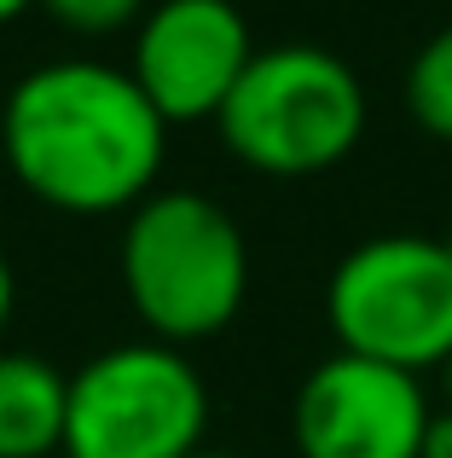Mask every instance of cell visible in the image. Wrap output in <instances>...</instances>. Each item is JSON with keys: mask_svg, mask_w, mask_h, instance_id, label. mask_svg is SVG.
I'll return each mask as SVG.
<instances>
[{"mask_svg": "<svg viewBox=\"0 0 452 458\" xmlns=\"http://www.w3.org/2000/svg\"><path fill=\"white\" fill-rule=\"evenodd\" d=\"M249 58H255V35L232 0H157L134 23L128 76L169 128L215 123Z\"/></svg>", "mask_w": 452, "mask_h": 458, "instance_id": "cell-6", "label": "cell"}, {"mask_svg": "<svg viewBox=\"0 0 452 458\" xmlns=\"http://www.w3.org/2000/svg\"><path fill=\"white\" fill-rule=\"evenodd\" d=\"M0 151L35 203L64 215H134L157 191L169 123L134 76L99 58H58L0 105Z\"/></svg>", "mask_w": 452, "mask_h": 458, "instance_id": "cell-1", "label": "cell"}, {"mask_svg": "<svg viewBox=\"0 0 452 458\" xmlns=\"http://www.w3.org/2000/svg\"><path fill=\"white\" fill-rule=\"evenodd\" d=\"M430 412L435 406L412 371L337 348L296 389L290 436L302 458H418Z\"/></svg>", "mask_w": 452, "mask_h": 458, "instance_id": "cell-7", "label": "cell"}, {"mask_svg": "<svg viewBox=\"0 0 452 458\" xmlns=\"http://www.w3.org/2000/svg\"><path fill=\"white\" fill-rule=\"evenodd\" d=\"M122 291L151 343H209L249 296L244 226L204 191H151L122 226Z\"/></svg>", "mask_w": 452, "mask_h": 458, "instance_id": "cell-2", "label": "cell"}, {"mask_svg": "<svg viewBox=\"0 0 452 458\" xmlns=\"http://www.w3.org/2000/svg\"><path fill=\"white\" fill-rule=\"evenodd\" d=\"M12 302H18V279H12V261L0 256V331H6V319H12Z\"/></svg>", "mask_w": 452, "mask_h": 458, "instance_id": "cell-12", "label": "cell"}, {"mask_svg": "<svg viewBox=\"0 0 452 458\" xmlns=\"http://www.w3.org/2000/svg\"><path fill=\"white\" fill-rule=\"evenodd\" d=\"M215 128L244 168L272 180H307L337 168L365 140V88L331 47H255Z\"/></svg>", "mask_w": 452, "mask_h": 458, "instance_id": "cell-3", "label": "cell"}, {"mask_svg": "<svg viewBox=\"0 0 452 458\" xmlns=\"http://www.w3.org/2000/svg\"><path fill=\"white\" fill-rule=\"evenodd\" d=\"M35 0H0V23H12V18H23Z\"/></svg>", "mask_w": 452, "mask_h": 458, "instance_id": "cell-14", "label": "cell"}, {"mask_svg": "<svg viewBox=\"0 0 452 458\" xmlns=\"http://www.w3.org/2000/svg\"><path fill=\"white\" fill-rule=\"evenodd\" d=\"M35 6L76 35H116L146 18V0H35Z\"/></svg>", "mask_w": 452, "mask_h": 458, "instance_id": "cell-10", "label": "cell"}, {"mask_svg": "<svg viewBox=\"0 0 452 458\" xmlns=\"http://www.w3.org/2000/svg\"><path fill=\"white\" fill-rule=\"evenodd\" d=\"M192 458H238V453H215V447H197Z\"/></svg>", "mask_w": 452, "mask_h": 458, "instance_id": "cell-15", "label": "cell"}, {"mask_svg": "<svg viewBox=\"0 0 452 458\" xmlns=\"http://www.w3.org/2000/svg\"><path fill=\"white\" fill-rule=\"evenodd\" d=\"M435 377H441V406L452 412V354L441 360V371H435Z\"/></svg>", "mask_w": 452, "mask_h": 458, "instance_id": "cell-13", "label": "cell"}, {"mask_svg": "<svg viewBox=\"0 0 452 458\" xmlns=\"http://www.w3.org/2000/svg\"><path fill=\"white\" fill-rule=\"evenodd\" d=\"M406 111L430 140L452 146V23L435 30L430 41L412 53L406 70Z\"/></svg>", "mask_w": 452, "mask_h": 458, "instance_id": "cell-9", "label": "cell"}, {"mask_svg": "<svg viewBox=\"0 0 452 458\" xmlns=\"http://www.w3.org/2000/svg\"><path fill=\"white\" fill-rule=\"evenodd\" d=\"M209 429V389L186 348L116 343L70 371L58 458H192Z\"/></svg>", "mask_w": 452, "mask_h": 458, "instance_id": "cell-5", "label": "cell"}, {"mask_svg": "<svg viewBox=\"0 0 452 458\" xmlns=\"http://www.w3.org/2000/svg\"><path fill=\"white\" fill-rule=\"evenodd\" d=\"M325 319L342 354L395 371H441L452 354V238L383 233L354 244L325 284Z\"/></svg>", "mask_w": 452, "mask_h": 458, "instance_id": "cell-4", "label": "cell"}, {"mask_svg": "<svg viewBox=\"0 0 452 458\" xmlns=\"http://www.w3.org/2000/svg\"><path fill=\"white\" fill-rule=\"evenodd\" d=\"M70 371L41 354H0V458H58Z\"/></svg>", "mask_w": 452, "mask_h": 458, "instance_id": "cell-8", "label": "cell"}, {"mask_svg": "<svg viewBox=\"0 0 452 458\" xmlns=\"http://www.w3.org/2000/svg\"><path fill=\"white\" fill-rule=\"evenodd\" d=\"M418 458H452V412H447V406H435V412H430V429H423Z\"/></svg>", "mask_w": 452, "mask_h": 458, "instance_id": "cell-11", "label": "cell"}]
</instances>
